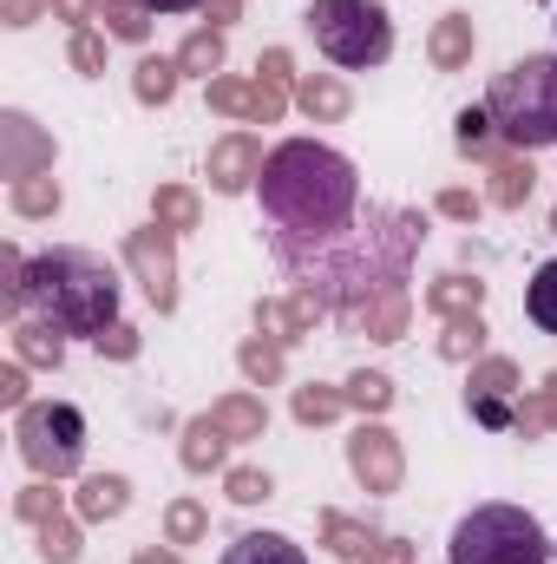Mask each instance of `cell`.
<instances>
[{
  "instance_id": "cell-1",
  "label": "cell",
  "mask_w": 557,
  "mask_h": 564,
  "mask_svg": "<svg viewBox=\"0 0 557 564\" xmlns=\"http://www.w3.org/2000/svg\"><path fill=\"white\" fill-rule=\"evenodd\" d=\"M419 237H426V217L401 210V204H368L354 224H341L335 237L321 243H270L276 263L302 289H315L328 308H361L387 289H407V263H414Z\"/></svg>"
},
{
  "instance_id": "cell-2",
  "label": "cell",
  "mask_w": 557,
  "mask_h": 564,
  "mask_svg": "<svg viewBox=\"0 0 557 564\" xmlns=\"http://www.w3.org/2000/svg\"><path fill=\"white\" fill-rule=\"evenodd\" d=\"M263 217H270V243H321L341 224L361 217V171L315 139H288L270 151L263 177Z\"/></svg>"
},
{
  "instance_id": "cell-3",
  "label": "cell",
  "mask_w": 557,
  "mask_h": 564,
  "mask_svg": "<svg viewBox=\"0 0 557 564\" xmlns=\"http://www.w3.org/2000/svg\"><path fill=\"white\" fill-rule=\"evenodd\" d=\"M20 308H33L40 322H53L59 335H106L119 322V276L106 257L92 250H46L26 263L20 282Z\"/></svg>"
},
{
  "instance_id": "cell-4",
  "label": "cell",
  "mask_w": 557,
  "mask_h": 564,
  "mask_svg": "<svg viewBox=\"0 0 557 564\" xmlns=\"http://www.w3.org/2000/svg\"><path fill=\"white\" fill-rule=\"evenodd\" d=\"M485 112H492L499 139L512 144V151H545V144H557V53L512 59L492 79Z\"/></svg>"
},
{
  "instance_id": "cell-5",
  "label": "cell",
  "mask_w": 557,
  "mask_h": 564,
  "mask_svg": "<svg viewBox=\"0 0 557 564\" xmlns=\"http://www.w3.org/2000/svg\"><path fill=\"white\" fill-rule=\"evenodd\" d=\"M452 564H551V539L525 506H472L452 525Z\"/></svg>"
},
{
  "instance_id": "cell-6",
  "label": "cell",
  "mask_w": 557,
  "mask_h": 564,
  "mask_svg": "<svg viewBox=\"0 0 557 564\" xmlns=\"http://www.w3.org/2000/svg\"><path fill=\"white\" fill-rule=\"evenodd\" d=\"M308 33L348 73H368L394 53V20L381 0H308Z\"/></svg>"
},
{
  "instance_id": "cell-7",
  "label": "cell",
  "mask_w": 557,
  "mask_h": 564,
  "mask_svg": "<svg viewBox=\"0 0 557 564\" xmlns=\"http://www.w3.org/2000/svg\"><path fill=\"white\" fill-rule=\"evenodd\" d=\"M13 440H20V459L40 479H66L86 459V414L73 401H26L20 421H13Z\"/></svg>"
},
{
  "instance_id": "cell-8",
  "label": "cell",
  "mask_w": 557,
  "mask_h": 564,
  "mask_svg": "<svg viewBox=\"0 0 557 564\" xmlns=\"http://www.w3.org/2000/svg\"><path fill=\"white\" fill-rule=\"evenodd\" d=\"M125 263L139 270L151 308L171 315V308H177V257H171V230H164L157 217H151V230H132V237H125Z\"/></svg>"
},
{
  "instance_id": "cell-9",
  "label": "cell",
  "mask_w": 557,
  "mask_h": 564,
  "mask_svg": "<svg viewBox=\"0 0 557 564\" xmlns=\"http://www.w3.org/2000/svg\"><path fill=\"white\" fill-rule=\"evenodd\" d=\"M348 466H354V479H361L368 492H401V473H407L401 440H394L381 421L354 426V440H348Z\"/></svg>"
},
{
  "instance_id": "cell-10",
  "label": "cell",
  "mask_w": 557,
  "mask_h": 564,
  "mask_svg": "<svg viewBox=\"0 0 557 564\" xmlns=\"http://www.w3.org/2000/svg\"><path fill=\"white\" fill-rule=\"evenodd\" d=\"M46 164H53V139L26 112H0V171L26 184V177H46Z\"/></svg>"
},
{
  "instance_id": "cell-11",
  "label": "cell",
  "mask_w": 557,
  "mask_h": 564,
  "mask_svg": "<svg viewBox=\"0 0 557 564\" xmlns=\"http://www.w3.org/2000/svg\"><path fill=\"white\" fill-rule=\"evenodd\" d=\"M282 86L276 79H210V112L250 119V126H276L282 119Z\"/></svg>"
},
{
  "instance_id": "cell-12",
  "label": "cell",
  "mask_w": 557,
  "mask_h": 564,
  "mask_svg": "<svg viewBox=\"0 0 557 564\" xmlns=\"http://www.w3.org/2000/svg\"><path fill=\"white\" fill-rule=\"evenodd\" d=\"M263 144L250 139V132H230V139L210 144V184L223 191V197H237V191H250L256 177H263Z\"/></svg>"
},
{
  "instance_id": "cell-13",
  "label": "cell",
  "mask_w": 557,
  "mask_h": 564,
  "mask_svg": "<svg viewBox=\"0 0 557 564\" xmlns=\"http://www.w3.org/2000/svg\"><path fill=\"white\" fill-rule=\"evenodd\" d=\"M407 315H414V302H407V289H387V295H374V302H361V308H348L341 322H348L354 335H368V341H401V335H407Z\"/></svg>"
},
{
  "instance_id": "cell-14",
  "label": "cell",
  "mask_w": 557,
  "mask_h": 564,
  "mask_svg": "<svg viewBox=\"0 0 557 564\" xmlns=\"http://www.w3.org/2000/svg\"><path fill=\"white\" fill-rule=\"evenodd\" d=\"M321 308H328V302H321L315 289H302V295H288V302H263V308H256V328H263L270 341H295V335H308V328L321 322Z\"/></svg>"
},
{
  "instance_id": "cell-15",
  "label": "cell",
  "mask_w": 557,
  "mask_h": 564,
  "mask_svg": "<svg viewBox=\"0 0 557 564\" xmlns=\"http://www.w3.org/2000/svg\"><path fill=\"white\" fill-rule=\"evenodd\" d=\"M472 40H479V33H472V13H446V20L433 26L426 53H433V66H439V73H459V66L472 59Z\"/></svg>"
},
{
  "instance_id": "cell-16",
  "label": "cell",
  "mask_w": 557,
  "mask_h": 564,
  "mask_svg": "<svg viewBox=\"0 0 557 564\" xmlns=\"http://www.w3.org/2000/svg\"><path fill=\"white\" fill-rule=\"evenodd\" d=\"M13 355H20V361H33V368H59V361H66V341H59V328H53V322L20 315V322H13Z\"/></svg>"
},
{
  "instance_id": "cell-17",
  "label": "cell",
  "mask_w": 557,
  "mask_h": 564,
  "mask_svg": "<svg viewBox=\"0 0 557 564\" xmlns=\"http://www.w3.org/2000/svg\"><path fill=\"white\" fill-rule=\"evenodd\" d=\"M217 564H308V558H302V545L282 539V532H243Z\"/></svg>"
},
{
  "instance_id": "cell-18",
  "label": "cell",
  "mask_w": 557,
  "mask_h": 564,
  "mask_svg": "<svg viewBox=\"0 0 557 564\" xmlns=\"http://www.w3.org/2000/svg\"><path fill=\"white\" fill-rule=\"evenodd\" d=\"M125 499H132V486H125L119 473H92V479L79 486V519L106 525V519H119V512H125Z\"/></svg>"
},
{
  "instance_id": "cell-19",
  "label": "cell",
  "mask_w": 557,
  "mask_h": 564,
  "mask_svg": "<svg viewBox=\"0 0 557 564\" xmlns=\"http://www.w3.org/2000/svg\"><path fill=\"white\" fill-rule=\"evenodd\" d=\"M532 184H538V171H532V158H525V151H512V158H492V204L518 210V204L532 197Z\"/></svg>"
},
{
  "instance_id": "cell-20",
  "label": "cell",
  "mask_w": 557,
  "mask_h": 564,
  "mask_svg": "<svg viewBox=\"0 0 557 564\" xmlns=\"http://www.w3.org/2000/svg\"><path fill=\"white\" fill-rule=\"evenodd\" d=\"M479 302H485V282L479 276H439L426 289V308L446 315V322H452V315H479Z\"/></svg>"
},
{
  "instance_id": "cell-21",
  "label": "cell",
  "mask_w": 557,
  "mask_h": 564,
  "mask_svg": "<svg viewBox=\"0 0 557 564\" xmlns=\"http://www.w3.org/2000/svg\"><path fill=\"white\" fill-rule=\"evenodd\" d=\"M223 446H230V433L210 421V414H197V421L184 426V466H190V473H210V466H223Z\"/></svg>"
},
{
  "instance_id": "cell-22",
  "label": "cell",
  "mask_w": 557,
  "mask_h": 564,
  "mask_svg": "<svg viewBox=\"0 0 557 564\" xmlns=\"http://www.w3.org/2000/svg\"><path fill=\"white\" fill-rule=\"evenodd\" d=\"M295 99H302V112H308V119H348V106H354V99H348V86H341L335 73L302 79V86H295Z\"/></svg>"
},
{
  "instance_id": "cell-23",
  "label": "cell",
  "mask_w": 557,
  "mask_h": 564,
  "mask_svg": "<svg viewBox=\"0 0 557 564\" xmlns=\"http://www.w3.org/2000/svg\"><path fill=\"white\" fill-rule=\"evenodd\" d=\"M151 217H157L164 230H197V224H204V204H197V191H184V184H157V191H151Z\"/></svg>"
},
{
  "instance_id": "cell-24",
  "label": "cell",
  "mask_w": 557,
  "mask_h": 564,
  "mask_svg": "<svg viewBox=\"0 0 557 564\" xmlns=\"http://www.w3.org/2000/svg\"><path fill=\"white\" fill-rule=\"evenodd\" d=\"M518 394V368L505 355H485L472 361V381H466V401H512Z\"/></svg>"
},
{
  "instance_id": "cell-25",
  "label": "cell",
  "mask_w": 557,
  "mask_h": 564,
  "mask_svg": "<svg viewBox=\"0 0 557 564\" xmlns=\"http://www.w3.org/2000/svg\"><path fill=\"white\" fill-rule=\"evenodd\" d=\"M210 421L223 426L230 440H263L270 414H263V401H250V394H223V401L210 408Z\"/></svg>"
},
{
  "instance_id": "cell-26",
  "label": "cell",
  "mask_w": 557,
  "mask_h": 564,
  "mask_svg": "<svg viewBox=\"0 0 557 564\" xmlns=\"http://www.w3.org/2000/svg\"><path fill=\"white\" fill-rule=\"evenodd\" d=\"M321 545L341 552V558H368V552L381 545V532H368V525H354V519H341V512H321Z\"/></svg>"
},
{
  "instance_id": "cell-27",
  "label": "cell",
  "mask_w": 557,
  "mask_h": 564,
  "mask_svg": "<svg viewBox=\"0 0 557 564\" xmlns=\"http://www.w3.org/2000/svg\"><path fill=\"white\" fill-rule=\"evenodd\" d=\"M341 408H348V394H341V388H321V381L295 388V421H302V426H328Z\"/></svg>"
},
{
  "instance_id": "cell-28",
  "label": "cell",
  "mask_w": 557,
  "mask_h": 564,
  "mask_svg": "<svg viewBox=\"0 0 557 564\" xmlns=\"http://www.w3.org/2000/svg\"><path fill=\"white\" fill-rule=\"evenodd\" d=\"M479 348H485V322L479 315H452L446 335H439V355L446 361H479Z\"/></svg>"
},
{
  "instance_id": "cell-29",
  "label": "cell",
  "mask_w": 557,
  "mask_h": 564,
  "mask_svg": "<svg viewBox=\"0 0 557 564\" xmlns=\"http://www.w3.org/2000/svg\"><path fill=\"white\" fill-rule=\"evenodd\" d=\"M177 59H139V73H132V93H139L144 106H164L171 93H177Z\"/></svg>"
},
{
  "instance_id": "cell-30",
  "label": "cell",
  "mask_w": 557,
  "mask_h": 564,
  "mask_svg": "<svg viewBox=\"0 0 557 564\" xmlns=\"http://www.w3.org/2000/svg\"><path fill=\"white\" fill-rule=\"evenodd\" d=\"M99 20L112 40H144L151 33V7L144 0H99Z\"/></svg>"
},
{
  "instance_id": "cell-31",
  "label": "cell",
  "mask_w": 557,
  "mask_h": 564,
  "mask_svg": "<svg viewBox=\"0 0 557 564\" xmlns=\"http://www.w3.org/2000/svg\"><path fill=\"white\" fill-rule=\"evenodd\" d=\"M237 361H243V375H250L256 388H270V381H282V341H270V335H250Z\"/></svg>"
},
{
  "instance_id": "cell-32",
  "label": "cell",
  "mask_w": 557,
  "mask_h": 564,
  "mask_svg": "<svg viewBox=\"0 0 557 564\" xmlns=\"http://www.w3.org/2000/svg\"><path fill=\"white\" fill-rule=\"evenodd\" d=\"M525 308H532V322L545 328V335H557V257L532 276V289H525Z\"/></svg>"
},
{
  "instance_id": "cell-33",
  "label": "cell",
  "mask_w": 557,
  "mask_h": 564,
  "mask_svg": "<svg viewBox=\"0 0 557 564\" xmlns=\"http://www.w3.org/2000/svg\"><path fill=\"white\" fill-rule=\"evenodd\" d=\"M452 139H459V151H466V158H492V139H499V126H492V112H485V106H466Z\"/></svg>"
},
{
  "instance_id": "cell-34",
  "label": "cell",
  "mask_w": 557,
  "mask_h": 564,
  "mask_svg": "<svg viewBox=\"0 0 557 564\" xmlns=\"http://www.w3.org/2000/svg\"><path fill=\"white\" fill-rule=\"evenodd\" d=\"M177 66H184V73H204V79H210V73L223 66V33H217V26L190 33V40H184V53H177Z\"/></svg>"
},
{
  "instance_id": "cell-35",
  "label": "cell",
  "mask_w": 557,
  "mask_h": 564,
  "mask_svg": "<svg viewBox=\"0 0 557 564\" xmlns=\"http://www.w3.org/2000/svg\"><path fill=\"white\" fill-rule=\"evenodd\" d=\"M341 394H348V408H361V414H387V408H394V381H387V375H354Z\"/></svg>"
},
{
  "instance_id": "cell-36",
  "label": "cell",
  "mask_w": 557,
  "mask_h": 564,
  "mask_svg": "<svg viewBox=\"0 0 557 564\" xmlns=\"http://www.w3.org/2000/svg\"><path fill=\"white\" fill-rule=\"evenodd\" d=\"M40 558H46V564H73V558H79V532H73V519H66V512L40 525Z\"/></svg>"
},
{
  "instance_id": "cell-37",
  "label": "cell",
  "mask_w": 557,
  "mask_h": 564,
  "mask_svg": "<svg viewBox=\"0 0 557 564\" xmlns=\"http://www.w3.org/2000/svg\"><path fill=\"white\" fill-rule=\"evenodd\" d=\"M13 210H20V217H53V210H59V184H53V177L13 184Z\"/></svg>"
},
{
  "instance_id": "cell-38",
  "label": "cell",
  "mask_w": 557,
  "mask_h": 564,
  "mask_svg": "<svg viewBox=\"0 0 557 564\" xmlns=\"http://www.w3.org/2000/svg\"><path fill=\"white\" fill-rule=\"evenodd\" d=\"M164 532H171V545H197V539L210 532V519H204L197 499H177V506L164 512Z\"/></svg>"
},
{
  "instance_id": "cell-39",
  "label": "cell",
  "mask_w": 557,
  "mask_h": 564,
  "mask_svg": "<svg viewBox=\"0 0 557 564\" xmlns=\"http://www.w3.org/2000/svg\"><path fill=\"white\" fill-rule=\"evenodd\" d=\"M13 512H20L26 525H46V519H59V492H53V486L40 479V486H26V492L13 499Z\"/></svg>"
},
{
  "instance_id": "cell-40",
  "label": "cell",
  "mask_w": 557,
  "mask_h": 564,
  "mask_svg": "<svg viewBox=\"0 0 557 564\" xmlns=\"http://www.w3.org/2000/svg\"><path fill=\"white\" fill-rule=\"evenodd\" d=\"M230 499H237V506H263V499H270V473L237 466V473H230Z\"/></svg>"
},
{
  "instance_id": "cell-41",
  "label": "cell",
  "mask_w": 557,
  "mask_h": 564,
  "mask_svg": "<svg viewBox=\"0 0 557 564\" xmlns=\"http://www.w3.org/2000/svg\"><path fill=\"white\" fill-rule=\"evenodd\" d=\"M66 53H73V66H79V73H106V40H99V33H86V26H79Z\"/></svg>"
},
{
  "instance_id": "cell-42",
  "label": "cell",
  "mask_w": 557,
  "mask_h": 564,
  "mask_svg": "<svg viewBox=\"0 0 557 564\" xmlns=\"http://www.w3.org/2000/svg\"><path fill=\"white\" fill-rule=\"evenodd\" d=\"M99 355H112V361H132V355H139V328H125V322H112V328L99 335Z\"/></svg>"
},
{
  "instance_id": "cell-43",
  "label": "cell",
  "mask_w": 557,
  "mask_h": 564,
  "mask_svg": "<svg viewBox=\"0 0 557 564\" xmlns=\"http://www.w3.org/2000/svg\"><path fill=\"white\" fill-rule=\"evenodd\" d=\"M439 217L472 224V217H479V197H472V191H439Z\"/></svg>"
},
{
  "instance_id": "cell-44",
  "label": "cell",
  "mask_w": 557,
  "mask_h": 564,
  "mask_svg": "<svg viewBox=\"0 0 557 564\" xmlns=\"http://www.w3.org/2000/svg\"><path fill=\"white\" fill-rule=\"evenodd\" d=\"M518 433H525V440L551 433V421H545V401H538V394H532V401H518Z\"/></svg>"
},
{
  "instance_id": "cell-45",
  "label": "cell",
  "mask_w": 557,
  "mask_h": 564,
  "mask_svg": "<svg viewBox=\"0 0 557 564\" xmlns=\"http://www.w3.org/2000/svg\"><path fill=\"white\" fill-rule=\"evenodd\" d=\"M472 414H479V426H518L512 401H472Z\"/></svg>"
},
{
  "instance_id": "cell-46",
  "label": "cell",
  "mask_w": 557,
  "mask_h": 564,
  "mask_svg": "<svg viewBox=\"0 0 557 564\" xmlns=\"http://www.w3.org/2000/svg\"><path fill=\"white\" fill-rule=\"evenodd\" d=\"M0 401L7 408H26V375L20 368H0Z\"/></svg>"
},
{
  "instance_id": "cell-47",
  "label": "cell",
  "mask_w": 557,
  "mask_h": 564,
  "mask_svg": "<svg viewBox=\"0 0 557 564\" xmlns=\"http://www.w3.org/2000/svg\"><path fill=\"white\" fill-rule=\"evenodd\" d=\"M40 7H53V0H7V7H0V20H7V26H33V13H40Z\"/></svg>"
},
{
  "instance_id": "cell-48",
  "label": "cell",
  "mask_w": 557,
  "mask_h": 564,
  "mask_svg": "<svg viewBox=\"0 0 557 564\" xmlns=\"http://www.w3.org/2000/svg\"><path fill=\"white\" fill-rule=\"evenodd\" d=\"M53 13H66L73 26H86V20H99V0H53Z\"/></svg>"
},
{
  "instance_id": "cell-49",
  "label": "cell",
  "mask_w": 557,
  "mask_h": 564,
  "mask_svg": "<svg viewBox=\"0 0 557 564\" xmlns=\"http://www.w3.org/2000/svg\"><path fill=\"white\" fill-rule=\"evenodd\" d=\"M407 558H414V552H407L401 539H381V545H374V552H368L361 564H407Z\"/></svg>"
},
{
  "instance_id": "cell-50",
  "label": "cell",
  "mask_w": 557,
  "mask_h": 564,
  "mask_svg": "<svg viewBox=\"0 0 557 564\" xmlns=\"http://www.w3.org/2000/svg\"><path fill=\"white\" fill-rule=\"evenodd\" d=\"M256 73H263V79H276V86H288V53H282V46H270Z\"/></svg>"
},
{
  "instance_id": "cell-51",
  "label": "cell",
  "mask_w": 557,
  "mask_h": 564,
  "mask_svg": "<svg viewBox=\"0 0 557 564\" xmlns=\"http://www.w3.org/2000/svg\"><path fill=\"white\" fill-rule=\"evenodd\" d=\"M538 401H545V421H551V433H557V375L538 388Z\"/></svg>"
},
{
  "instance_id": "cell-52",
  "label": "cell",
  "mask_w": 557,
  "mask_h": 564,
  "mask_svg": "<svg viewBox=\"0 0 557 564\" xmlns=\"http://www.w3.org/2000/svg\"><path fill=\"white\" fill-rule=\"evenodd\" d=\"M237 20V0H210V26H230Z\"/></svg>"
},
{
  "instance_id": "cell-53",
  "label": "cell",
  "mask_w": 557,
  "mask_h": 564,
  "mask_svg": "<svg viewBox=\"0 0 557 564\" xmlns=\"http://www.w3.org/2000/svg\"><path fill=\"white\" fill-rule=\"evenodd\" d=\"M151 13H190V7H204V0H144Z\"/></svg>"
},
{
  "instance_id": "cell-54",
  "label": "cell",
  "mask_w": 557,
  "mask_h": 564,
  "mask_svg": "<svg viewBox=\"0 0 557 564\" xmlns=\"http://www.w3.org/2000/svg\"><path fill=\"white\" fill-rule=\"evenodd\" d=\"M132 564H184V558H177V552H157V545H151V552H139Z\"/></svg>"
},
{
  "instance_id": "cell-55",
  "label": "cell",
  "mask_w": 557,
  "mask_h": 564,
  "mask_svg": "<svg viewBox=\"0 0 557 564\" xmlns=\"http://www.w3.org/2000/svg\"><path fill=\"white\" fill-rule=\"evenodd\" d=\"M551 230H557V210H551Z\"/></svg>"
}]
</instances>
